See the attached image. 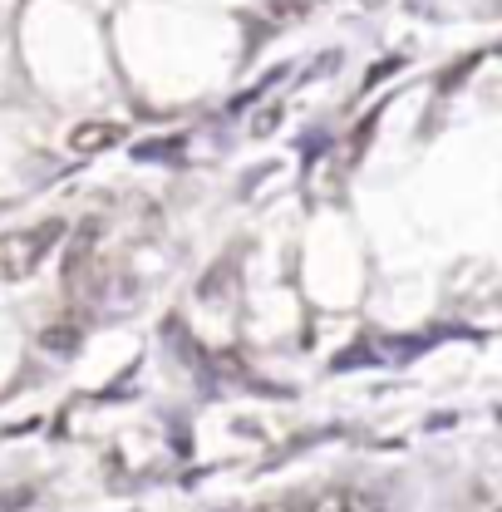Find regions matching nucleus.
Segmentation results:
<instances>
[{"label":"nucleus","mask_w":502,"mask_h":512,"mask_svg":"<svg viewBox=\"0 0 502 512\" xmlns=\"http://www.w3.org/2000/svg\"><path fill=\"white\" fill-rule=\"evenodd\" d=\"M60 232H64L60 222H40L35 232H20V237L0 242V281H25V276H35Z\"/></svg>","instance_id":"1"},{"label":"nucleus","mask_w":502,"mask_h":512,"mask_svg":"<svg viewBox=\"0 0 502 512\" xmlns=\"http://www.w3.org/2000/svg\"><path fill=\"white\" fill-rule=\"evenodd\" d=\"M45 345L50 350H69V345H79V330H45Z\"/></svg>","instance_id":"3"},{"label":"nucleus","mask_w":502,"mask_h":512,"mask_svg":"<svg viewBox=\"0 0 502 512\" xmlns=\"http://www.w3.org/2000/svg\"><path fill=\"white\" fill-rule=\"evenodd\" d=\"M119 138H124L119 124H89V128H74V133H69V148L94 153V148H109V143H119Z\"/></svg>","instance_id":"2"}]
</instances>
